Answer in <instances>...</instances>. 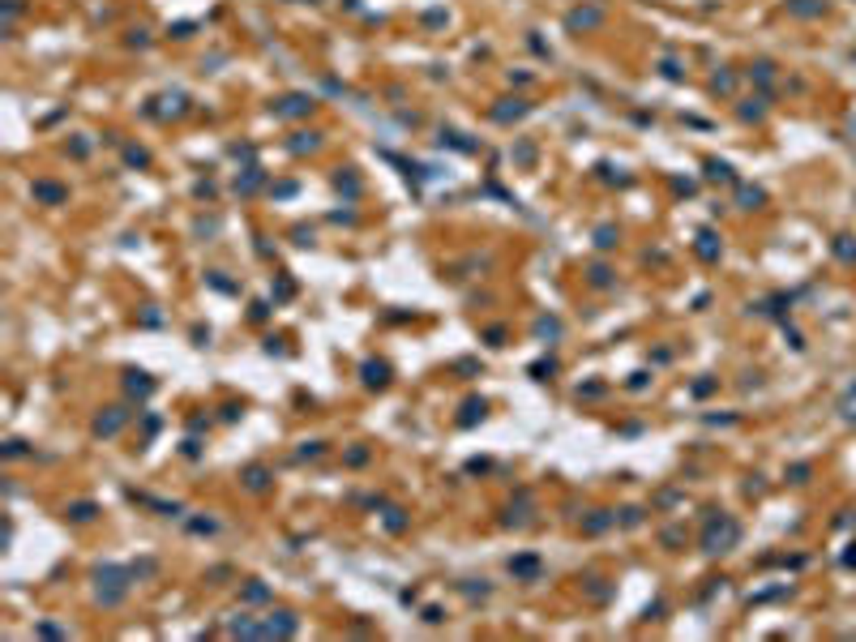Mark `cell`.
<instances>
[{
  "label": "cell",
  "instance_id": "1",
  "mask_svg": "<svg viewBox=\"0 0 856 642\" xmlns=\"http://www.w3.org/2000/svg\"><path fill=\"white\" fill-rule=\"evenodd\" d=\"M309 107H313V98H305V94H291V98H283V103L274 107V112H279V116H305Z\"/></svg>",
  "mask_w": 856,
  "mask_h": 642
},
{
  "label": "cell",
  "instance_id": "2",
  "mask_svg": "<svg viewBox=\"0 0 856 642\" xmlns=\"http://www.w3.org/2000/svg\"><path fill=\"white\" fill-rule=\"evenodd\" d=\"M595 21H599V13H595V9H587V13H583V9L570 13V26H574V31H578V26H595Z\"/></svg>",
  "mask_w": 856,
  "mask_h": 642
},
{
  "label": "cell",
  "instance_id": "3",
  "mask_svg": "<svg viewBox=\"0 0 856 642\" xmlns=\"http://www.w3.org/2000/svg\"><path fill=\"white\" fill-rule=\"evenodd\" d=\"M364 381L368 385H386V364H364Z\"/></svg>",
  "mask_w": 856,
  "mask_h": 642
},
{
  "label": "cell",
  "instance_id": "4",
  "mask_svg": "<svg viewBox=\"0 0 856 642\" xmlns=\"http://www.w3.org/2000/svg\"><path fill=\"white\" fill-rule=\"evenodd\" d=\"M35 193L43 202H65V189H56V184H35Z\"/></svg>",
  "mask_w": 856,
  "mask_h": 642
},
{
  "label": "cell",
  "instance_id": "5",
  "mask_svg": "<svg viewBox=\"0 0 856 642\" xmlns=\"http://www.w3.org/2000/svg\"><path fill=\"white\" fill-rule=\"evenodd\" d=\"M262 484H266V471H262V467H253V471H248V488H262Z\"/></svg>",
  "mask_w": 856,
  "mask_h": 642
},
{
  "label": "cell",
  "instance_id": "6",
  "mask_svg": "<svg viewBox=\"0 0 856 642\" xmlns=\"http://www.w3.org/2000/svg\"><path fill=\"white\" fill-rule=\"evenodd\" d=\"M73 518H82V523H86V518H94V505H73Z\"/></svg>",
  "mask_w": 856,
  "mask_h": 642
}]
</instances>
